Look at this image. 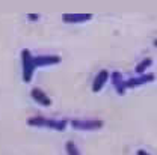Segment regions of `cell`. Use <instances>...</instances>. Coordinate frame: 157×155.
Instances as JSON below:
<instances>
[{
  "label": "cell",
  "instance_id": "6da1fadb",
  "mask_svg": "<svg viewBox=\"0 0 157 155\" xmlns=\"http://www.w3.org/2000/svg\"><path fill=\"white\" fill-rule=\"evenodd\" d=\"M68 120L62 119H48V117H42V116H33L27 119V125L30 127H39V128H50L55 131H63L67 128Z\"/></svg>",
  "mask_w": 157,
  "mask_h": 155
},
{
  "label": "cell",
  "instance_id": "7a4b0ae2",
  "mask_svg": "<svg viewBox=\"0 0 157 155\" xmlns=\"http://www.w3.org/2000/svg\"><path fill=\"white\" fill-rule=\"evenodd\" d=\"M35 63H33V56L32 53L24 48L21 51V74H23V81L24 83H30L33 78V72H35Z\"/></svg>",
  "mask_w": 157,
  "mask_h": 155
},
{
  "label": "cell",
  "instance_id": "3957f363",
  "mask_svg": "<svg viewBox=\"0 0 157 155\" xmlns=\"http://www.w3.org/2000/svg\"><path fill=\"white\" fill-rule=\"evenodd\" d=\"M103 124L104 122L100 119H73L71 120V127L80 131H95L103 128Z\"/></svg>",
  "mask_w": 157,
  "mask_h": 155
},
{
  "label": "cell",
  "instance_id": "277c9868",
  "mask_svg": "<svg viewBox=\"0 0 157 155\" xmlns=\"http://www.w3.org/2000/svg\"><path fill=\"white\" fill-rule=\"evenodd\" d=\"M151 81H154V74L135 76V77L125 80V89H135V87H139V86L147 84V83H151Z\"/></svg>",
  "mask_w": 157,
  "mask_h": 155
},
{
  "label": "cell",
  "instance_id": "5b68a950",
  "mask_svg": "<svg viewBox=\"0 0 157 155\" xmlns=\"http://www.w3.org/2000/svg\"><path fill=\"white\" fill-rule=\"evenodd\" d=\"M109 76H110V72H109L107 69H101L97 76H95L94 81H92V92H95V94L100 92V90L104 87V84L107 83Z\"/></svg>",
  "mask_w": 157,
  "mask_h": 155
},
{
  "label": "cell",
  "instance_id": "8992f818",
  "mask_svg": "<svg viewBox=\"0 0 157 155\" xmlns=\"http://www.w3.org/2000/svg\"><path fill=\"white\" fill-rule=\"evenodd\" d=\"M109 78L112 80V84H113V87H115V90H117L118 95H124L127 89H125V80L122 78L121 72L113 71V72H110Z\"/></svg>",
  "mask_w": 157,
  "mask_h": 155
},
{
  "label": "cell",
  "instance_id": "52a82bcc",
  "mask_svg": "<svg viewBox=\"0 0 157 155\" xmlns=\"http://www.w3.org/2000/svg\"><path fill=\"white\" fill-rule=\"evenodd\" d=\"M60 62L59 56L55 54H50V56H33V63H35V68H41V66H50V65H58Z\"/></svg>",
  "mask_w": 157,
  "mask_h": 155
},
{
  "label": "cell",
  "instance_id": "ba28073f",
  "mask_svg": "<svg viewBox=\"0 0 157 155\" xmlns=\"http://www.w3.org/2000/svg\"><path fill=\"white\" fill-rule=\"evenodd\" d=\"M30 97L33 98L38 104L44 105V107H50V105H52V98L48 97L42 89H39V87H33V89H32Z\"/></svg>",
  "mask_w": 157,
  "mask_h": 155
},
{
  "label": "cell",
  "instance_id": "9c48e42d",
  "mask_svg": "<svg viewBox=\"0 0 157 155\" xmlns=\"http://www.w3.org/2000/svg\"><path fill=\"white\" fill-rule=\"evenodd\" d=\"M91 18H92L91 14H65V15H62L63 23H71V24L85 23V21H89Z\"/></svg>",
  "mask_w": 157,
  "mask_h": 155
},
{
  "label": "cell",
  "instance_id": "30bf717a",
  "mask_svg": "<svg viewBox=\"0 0 157 155\" xmlns=\"http://www.w3.org/2000/svg\"><path fill=\"white\" fill-rule=\"evenodd\" d=\"M151 63H153V59L151 57H145L139 65H137L136 68H135V71H136L137 76H142V74H145V71H147V68L148 66H151Z\"/></svg>",
  "mask_w": 157,
  "mask_h": 155
},
{
  "label": "cell",
  "instance_id": "8fae6325",
  "mask_svg": "<svg viewBox=\"0 0 157 155\" xmlns=\"http://www.w3.org/2000/svg\"><path fill=\"white\" fill-rule=\"evenodd\" d=\"M65 151H67V155H80L78 148L76 146V143L71 142V140H68V142L65 143Z\"/></svg>",
  "mask_w": 157,
  "mask_h": 155
},
{
  "label": "cell",
  "instance_id": "7c38bea8",
  "mask_svg": "<svg viewBox=\"0 0 157 155\" xmlns=\"http://www.w3.org/2000/svg\"><path fill=\"white\" fill-rule=\"evenodd\" d=\"M29 20L30 21H36V20H39V15H36V14H29Z\"/></svg>",
  "mask_w": 157,
  "mask_h": 155
},
{
  "label": "cell",
  "instance_id": "4fadbf2b",
  "mask_svg": "<svg viewBox=\"0 0 157 155\" xmlns=\"http://www.w3.org/2000/svg\"><path fill=\"white\" fill-rule=\"evenodd\" d=\"M136 155H150V154H148L147 151H144V149H139V151L136 152Z\"/></svg>",
  "mask_w": 157,
  "mask_h": 155
}]
</instances>
